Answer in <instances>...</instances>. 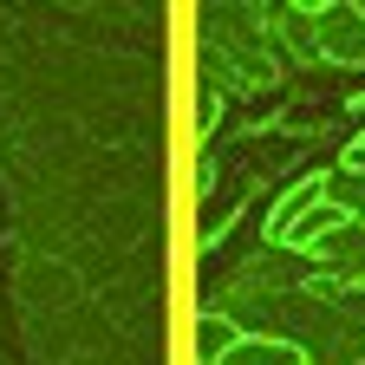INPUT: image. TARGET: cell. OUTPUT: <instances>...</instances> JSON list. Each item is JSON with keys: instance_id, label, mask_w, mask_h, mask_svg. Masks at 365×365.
Segmentation results:
<instances>
[{"instance_id": "cell-1", "label": "cell", "mask_w": 365, "mask_h": 365, "mask_svg": "<svg viewBox=\"0 0 365 365\" xmlns=\"http://www.w3.org/2000/svg\"><path fill=\"white\" fill-rule=\"evenodd\" d=\"M313 53L333 66H365V0H313Z\"/></svg>"}, {"instance_id": "cell-2", "label": "cell", "mask_w": 365, "mask_h": 365, "mask_svg": "<svg viewBox=\"0 0 365 365\" xmlns=\"http://www.w3.org/2000/svg\"><path fill=\"white\" fill-rule=\"evenodd\" d=\"M313 202H327V170H307L300 182H287V196H274V209H267V248H281L287 228H294Z\"/></svg>"}, {"instance_id": "cell-3", "label": "cell", "mask_w": 365, "mask_h": 365, "mask_svg": "<svg viewBox=\"0 0 365 365\" xmlns=\"http://www.w3.org/2000/svg\"><path fill=\"white\" fill-rule=\"evenodd\" d=\"M352 228H359V222H352V215H339L333 202H313V209H307V215L287 228V242H281V248H287V255H319L327 242L352 235Z\"/></svg>"}, {"instance_id": "cell-4", "label": "cell", "mask_w": 365, "mask_h": 365, "mask_svg": "<svg viewBox=\"0 0 365 365\" xmlns=\"http://www.w3.org/2000/svg\"><path fill=\"white\" fill-rule=\"evenodd\" d=\"M222 365H307V352L294 339H281V333H242Z\"/></svg>"}, {"instance_id": "cell-5", "label": "cell", "mask_w": 365, "mask_h": 365, "mask_svg": "<svg viewBox=\"0 0 365 365\" xmlns=\"http://www.w3.org/2000/svg\"><path fill=\"white\" fill-rule=\"evenodd\" d=\"M235 339H242V327H235L228 313H215V307L196 313V359H202V365H222Z\"/></svg>"}, {"instance_id": "cell-6", "label": "cell", "mask_w": 365, "mask_h": 365, "mask_svg": "<svg viewBox=\"0 0 365 365\" xmlns=\"http://www.w3.org/2000/svg\"><path fill=\"white\" fill-rule=\"evenodd\" d=\"M235 222H242V196H222V190H209V196H202V222H196V248L209 255V248H215V242H222Z\"/></svg>"}, {"instance_id": "cell-7", "label": "cell", "mask_w": 365, "mask_h": 365, "mask_svg": "<svg viewBox=\"0 0 365 365\" xmlns=\"http://www.w3.org/2000/svg\"><path fill=\"white\" fill-rule=\"evenodd\" d=\"M327 202H333L339 215L365 222V176H352V170H327Z\"/></svg>"}, {"instance_id": "cell-8", "label": "cell", "mask_w": 365, "mask_h": 365, "mask_svg": "<svg viewBox=\"0 0 365 365\" xmlns=\"http://www.w3.org/2000/svg\"><path fill=\"white\" fill-rule=\"evenodd\" d=\"M215 124H222V91H196V144H209Z\"/></svg>"}, {"instance_id": "cell-9", "label": "cell", "mask_w": 365, "mask_h": 365, "mask_svg": "<svg viewBox=\"0 0 365 365\" xmlns=\"http://www.w3.org/2000/svg\"><path fill=\"white\" fill-rule=\"evenodd\" d=\"M359 228H365V222H359Z\"/></svg>"}]
</instances>
